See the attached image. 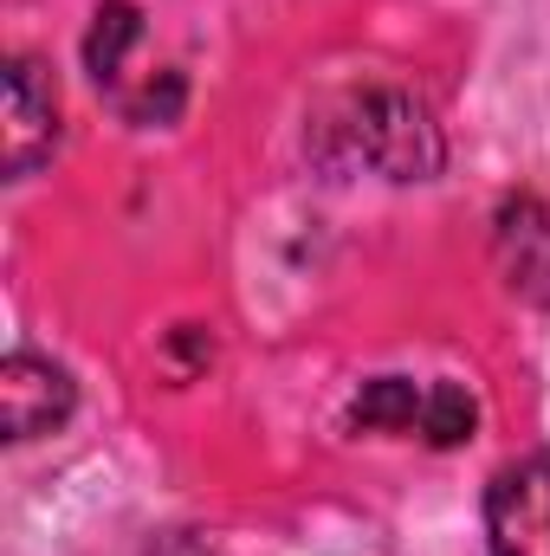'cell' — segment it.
Wrapping results in <instances>:
<instances>
[{
	"instance_id": "cell-2",
	"label": "cell",
	"mask_w": 550,
	"mask_h": 556,
	"mask_svg": "<svg viewBox=\"0 0 550 556\" xmlns=\"http://www.w3.org/2000/svg\"><path fill=\"white\" fill-rule=\"evenodd\" d=\"M486 551L492 556H550V459H512L486 485Z\"/></svg>"
},
{
	"instance_id": "cell-1",
	"label": "cell",
	"mask_w": 550,
	"mask_h": 556,
	"mask_svg": "<svg viewBox=\"0 0 550 556\" xmlns=\"http://www.w3.org/2000/svg\"><path fill=\"white\" fill-rule=\"evenodd\" d=\"M343 142L363 168H376L389 181H434L447 162L434 111L402 85H363L343 104Z\"/></svg>"
},
{
	"instance_id": "cell-3",
	"label": "cell",
	"mask_w": 550,
	"mask_h": 556,
	"mask_svg": "<svg viewBox=\"0 0 550 556\" xmlns=\"http://www.w3.org/2000/svg\"><path fill=\"white\" fill-rule=\"evenodd\" d=\"M59 149V85L39 59L7 65V111H0V168L7 181H26Z\"/></svg>"
},
{
	"instance_id": "cell-7",
	"label": "cell",
	"mask_w": 550,
	"mask_h": 556,
	"mask_svg": "<svg viewBox=\"0 0 550 556\" xmlns=\"http://www.w3.org/2000/svg\"><path fill=\"white\" fill-rule=\"evenodd\" d=\"M421 402H427V389H414L409 376H376V382L357 389V402H350V427H370V433H409V427H421Z\"/></svg>"
},
{
	"instance_id": "cell-6",
	"label": "cell",
	"mask_w": 550,
	"mask_h": 556,
	"mask_svg": "<svg viewBox=\"0 0 550 556\" xmlns=\"http://www.w3.org/2000/svg\"><path fill=\"white\" fill-rule=\"evenodd\" d=\"M499 266L512 278V291L550 298V214L538 201H505V214H499Z\"/></svg>"
},
{
	"instance_id": "cell-8",
	"label": "cell",
	"mask_w": 550,
	"mask_h": 556,
	"mask_svg": "<svg viewBox=\"0 0 550 556\" xmlns=\"http://www.w3.org/2000/svg\"><path fill=\"white\" fill-rule=\"evenodd\" d=\"M473 427H479V402L460 389V382H434L427 389V402H421V440L427 446H466L473 440Z\"/></svg>"
},
{
	"instance_id": "cell-4",
	"label": "cell",
	"mask_w": 550,
	"mask_h": 556,
	"mask_svg": "<svg viewBox=\"0 0 550 556\" xmlns=\"http://www.w3.org/2000/svg\"><path fill=\"white\" fill-rule=\"evenodd\" d=\"M72 408H78V382L52 356L7 350V363H0V427H7V440H39V433L65 427Z\"/></svg>"
},
{
	"instance_id": "cell-5",
	"label": "cell",
	"mask_w": 550,
	"mask_h": 556,
	"mask_svg": "<svg viewBox=\"0 0 550 556\" xmlns=\"http://www.w3.org/2000/svg\"><path fill=\"white\" fill-rule=\"evenodd\" d=\"M137 46H142V7L137 0H104L91 13V33H85V72L111 104L130 98V52Z\"/></svg>"
}]
</instances>
